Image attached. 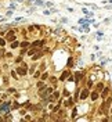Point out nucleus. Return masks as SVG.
<instances>
[{
  "instance_id": "nucleus-1",
  "label": "nucleus",
  "mask_w": 112,
  "mask_h": 122,
  "mask_svg": "<svg viewBox=\"0 0 112 122\" xmlns=\"http://www.w3.org/2000/svg\"><path fill=\"white\" fill-rule=\"evenodd\" d=\"M73 106H76V101L73 100V96L65 97V99H64V101H62V107H65L67 110H71Z\"/></svg>"
},
{
  "instance_id": "nucleus-2",
  "label": "nucleus",
  "mask_w": 112,
  "mask_h": 122,
  "mask_svg": "<svg viewBox=\"0 0 112 122\" xmlns=\"http://www.w3.org/2000/svg\"><path fill=\"white\" fill-rule=\"evenodd\" d=\"M89 96H90V89L89 87H82V90H80V94H79V103L82 101V103H84L86 100H89Z\"/></svg>"
},
{
  "instance_id": "nucleus-3",
  "label": "nucleus",
  "mask_w": 112,
  "mask_h": 122,
  "mask_svg": "<svg viewBox=\"0 0 112 122\" xmlns=\"http://www.w3.org/2000/svg\"><path fill=\"white\" fill-rule=\"evenodd\" d=\"M44 51H43V49H37V51L32 57H30V60L33 61V62H39V61L42 60V58H44Z\"/></svg>"
},
{
  "instance_id": "nucleus-4",
  "label": "nucleus",
  "mask_w": 112,
  "mask_h": 122,
  "mask_svg": "<svg viewBox=\"0 0 112 122\" xmlns=\"http://www.w3.org/2000/svg\"><path fill=\"white\" fill-rule=\"evenodd\" d=\"M111 92H112V87H111V85H107L105 83V87L102 89V92L100 93V100H105L109 94H111Z\"/></svg>"
},
{
  "instance_id": "nucleus-5",
  "label": "nucleus",
  "mask_w": 112,
  "mask_h": 122,
  "mask_svg": "<svg viewBox=\"0 0 112 122\" xmlns=\"http://www.w3.org/2000/svg\"><path fill=\"white\" fill-rule=\"evenodd\" d=\"M15 71H17V74L19 75V78H25V76H28V67H24V65H17L15 67Z\"/></svg>"
},
{
  "instance_id": "nucleus-6",
  "label": "nucleus",
  "mask_w": 112,
  "mask_h": 122,
  "mask_svg": "<svg viewBox=\"0 0 112 122\" xmlns=\"http://www.w3.org/2000/svg\"><path fill=\"white\" fill-rule=\"evenodd\" d=\"M72 74V71L69 68H67V69H62V72H61V75L58 76V81L60 82H67V79H68V76Z\"/></svg>"
},
{
  "instance_id": "nucleus-7",
  "label": "nucleus",
  "mask_w": 112,
  "mask_h": 122,
  "mask_svg": "<svg viewBox=\"0 0 112 122\" xmlns=\"http://www.w3.org/2000/svg\"><path fill=\"white\" fill-rule=\"evenodd\" d=\"M57 114H58L61 121H67V119H69V117H68V110L65 108V107H61L60 111H58Z\"/></svg>"
},
{
  "instance_id": "nucleus-8",
  "label": "nucleus",
  "mask_w": 112,
  "mask_h": 122,
  "mask_svg": "<svg viewBox=\"0 0 112 122\" xmlns=\"http://www.w3.org/2000/svg\"><path fill=\"white\" fill-rule=\"evenodd\" d=\"M89 99H90V101H91V103H96L97 100H100V93H98L96 89H91V90H90Z\"/></svg>"
},
{
  "instance_id": "nucleus-9",
  "label": "nucleus",
  "mask_w": 112,
  "mask_h": 122,
  "mask_svg": "<svg viewBox=\"0 0 112 122\" xmlns=\"http://www.w3.org/2000/svg\"><path fill=\"white\" fill-rule=\"evenodd\" d=\"M104 87H105V82L102 81V79H98L97 82L94 83V89H96V90H97L98 93H101Z\"/></svg>"
},
{
  "instance_id": "nucleus-10",
  "label": "nucleus",
  "mask_w": 112,
  "mask_h": 122,
  "mask_svg": "<svg viewBox=\"0 0 112 122\" xmlns=\"http://www.w3.org/2000/svg\"><path fill=\"white\" fill-rule=\"evenodd\" d=\"M47 82H49L50 85H53L55 89H58V82H60V81H58V78H57L55 75H50V78H49Z\"/></svg>"
},
{
  "instance_id": "nucleus-11",
  "label": "nucleus",
  "mask_w": 112,
  "mask_h": 122,
  "mask_svg": "<svg viewBox=\"0 0 112 122\" xmlns=\"http://www.w3.org/2000/svg\"><path fill=\"white\" fill-rule=\"evenodd\" d=\"M46 86H47V82L42 81V79H37V81H36V89H37V92L46 89Z\"/></svg>"
},
{
  "instance_id": "nucleus-12",
  "label": "nucleus",
  "mask_w": 112,
  "mask_h": 122,
  "mask_svg": "<svg viewBox=\"0 0 112 122\" xmlns=\"http://www.w3.org/2000/svg\"><path fill=\"white\" fill-rule=\"evenodd\" d=\"M75 65H76V62H75V57H73V56H69V57H68V60H67V68L72 69Z\"/></svg>"
},
{
  "instance_id": "nucleus-13",
  "label": "nucleus",
  "mask_w": 112,
  "mask_h": 122,
  "mask_svg": "<svg viewBox=\"0 0 112 122\" xmlns=\"http://www.w3.org/2000/svg\"><path fill=\"white\" fill-rule=\"evenodd\" d=\"M37 65H39L37 62H33V61H32V64L28 67V75H30V76L33 75V72L37 69Z\"/></svg>"
},
{
  "instance_id": "nucleus-14",
  "label": "nucleus",
  "mask_w": 112,
  "mask_h": 122,
  "mask_svg": "<svg viewBox=\"0 0 112 122\" xmlns=\"http://www.w3.org/2000/svg\"><path fill=\"white\" fill-rule=\"evenodd\" d=\"M29 47H30V40L22 39V40L19 42V49H29Z\"/></svg>"
},
{
  "instance_id": "nucleus-15",
  "label": "nucleus",
  "mask_w": 112,
  "mask_h": 122,
  "mask_svg": "<svg viewBox=\"0 0 112 122\" xmlns=\"http://www.w3.org/2000/svg\"><path fill=\"white\" fill-rule=\"evenodd\" d=\"M21 107H22V104H21V103H19L17 99L13 100V104H11V110H13V111H18Z\"/></svg>"
},
{
  "instance_id": "nucleus-16",
  "label": "nucleus",
  "mask_w": 112,
  "mask_h": 122,
  "mask_svg": "<svg viewBox=\"0 0 112 122\" xmlns=\"http://www.w3.org/2000/svg\"><path fill=\"white\" fill-rule=\"evenodd\" d=\"M80 90H82V86H76L75 93H73V100L76 101V104L79 103V94H80Z\"/></svg>"
},
{
  "instance_id": "nucleus-17",
  "label": "nucleus",
  "mask_w": 112,
  "mask_h": 122,
  "mask_svg": "<svg viewBox=\"0 0 112 122\" xmlns=\"http://www.w3.org/2000/svg\"><path fill=\"white\" fill-rule=\"evenodd\" d=\"M76 117H78V106H73L72 108H71V118H69V119L75 121Z\"/></svg>"
},
{
  "instance_id": "nucleus-18",
  "label": "nucleus",
  "mask_w": 112,
  "mask_h": 122,
  "mask_svg": "<svg viewBox=\"0 0 112 122\" xmlns=\"http://www.w3.org/2000/svg\"><path fill=\"white\" fill-rule=\"evenodd\" d=\"M8 47H10L11 50H17V49H19V40H18V39H15L14 42L8 43Z\"/></svg>"
},
{
  "instance_id": "nucleus-19",
  "label": "nucleus",
  "mask_w": 112,
  "mask_h": 122,
  "mask_svg": "<svg viewBox=\"0 0 112 122\" xmlns=\"http://www.w3.org/2000/svg\"><path fill=\"white\" fill-rule=\"evenodd\" d=\"M37 69H39V71H42V72H43V71H47V64H46V61L43 60V58H42V60H40V62H39Z\"/></svg>"
},
{
  "instance_id": "nucleus-20",
  "label": "nucleus",
  "mask_w": 112,
  "mask_h": 122,
  "mask_svg": "<svg viewBox=\"0 0 112 122\" xmlns=\"http://www.w3.org/2000/svg\"><path fill=\"white\" fill-rule=\"evenodd\" d=\"M94 83H96V82H94L91 78H89V76H87V81H86V87H89L90 90H91V89H94Z\"/></svg>"
},
{
  "instance_id": "nucleus-21",
  "label": "nucleus",
  "mask_w": 112,
  "mask_h": 122,
  "mask_svg": "<svg viewBox=\"0 0 112 122\" xmlns=\"http://www.w3.org/2000/svg\"><path fill=\"white\" fill-rule=\"evenodd\" d=\"M49 78H50V72H49V71H43V72H42V75H40V79H42V81H44V82H47V81H49Z\"/></svg>"
},
{
  "instance_id": "nucleus-22",
  "label": "nucleus",
  "mask_w": 112,
  "mask_h": 122,
  "mask_svg": "<svg viewBox=\"0 0 112 122\" xmlns=\"http://www.w3.org/2000/svg\"><path fill=\"white\" fill-rule=\"evenodd\" d=\"M51 96H53V99L55 100V103H57V100H58V99L61 97V92L58 90V89H55V90H54V92L51 93Z\"/></svg>"
},
{
  "instance_id": "nucleus-23",
  "label": "nucleus",
  "mask_w": 112,
  "mask_h": 122,
  "mask_svg": "<svg viewBox=\"0 0 112 122\" xmlns=\"http://www.w3.org/2000/svg\"><path fill=\"white\" fill-rule=\"evenodd\" d=\"M10 76H11V78H13L14 81H19V75L17 74V71H15V68L10 71Z\"/></svg>"
},
{
  "instance_id": "nucleus-24",
  "label": "nucleus",
  "mask_w": 112,
  "mask_h": 122,
  "mask_svg": "<svg viewBox=\"0 0 112 122\" xmlns=\"http://www.w3.org/2000/svg\"><path fill=\"white\" fill-rule=\"evenodd\" d=\"M36 51H37L36 47H29V49H28V51H26V56H28V57H32Z\"/></svg>"
},
{
  "instance_id": "nucleus-25",
  "label": "nucleus",
  "mask_w": 112,
  "mask_h": 122,
  "mask_svg": "<svg viewBox=\"0 0 112 122\" xmlns=\"http://www.w3.org/2000/svg\"><path fill=\"white\" fill-rule=\"evenodd\" d=\"M1 81H3V85H4V86H10V76L3 75L1 76Z\"/></svg>"
},
{
  "instance_id": "nucleus-26",
  "label": "nucleus",
  "mask_w": 112,
  "mask_h": 122,
  "mask_svg": "<svg viewBox=\"0 0 112 122\" xmlns=\"http://www.w3.org/2000/svg\"><path fill=\"white\" fill-rule=\"evenodd\" d=\"M22 61H24V56H19V54H18V56L14 58V64L15 65H18V64H21Z\"/></svg>"
},
{
  "instance_id": "nucleus-27",
  "label": "nucleus",
  "mask_w": 112,
  "mask_h": 122,
  "mask_svg": "<svg viewBox=\"0 0 112 122\" xmlns=\"http://www.w3.org/2000/svg\"><path fill=\"white\" fill-rule=\"evenodd\" d=\"M40 75H42V71H39V69H36V71L33 72V75H32V78H33L35 81H37V79H40Z\"/></svg>"
},
{
  "instance_id": "nucleus-28",
  "label": "nucleus",
  "mask_w": 112,
  "mask_h": 122,
  "mask_svg": "<svg viewBox=\"0 0 112 122\" xmlns=\"http://www.w3.org/2000/svg\"><path fill=\"white\" fill-rule=\"evenodd\" d=\"M43 51H44V54L47 56V54H51V53H53V49H51L49 45H46L44 47H43Z\"/></svg>"
},
{
  "instance_id": "nucleus-29",
  "label": "nucleus",
  "mask_w": 112,
  "mask_h": 122,
  "mask_svg": "<svg viewBox=\"0 0 112 122\" xmlns=\"http://www.w3.org/2000/svg\"><path fill=\"white\" fill-rule=\"evenodd\" d=\"M3 118H4V121H13V119H14V117H13V114H11V112L4 114V115H3Z\"/></svg>"
},
{
  "instance_id": "nucleus-30",
  "label": "nucleus",
  "mask_w": 112,
  "mask_h": 122,
  "mask_svg": "<svg viewBox=\"0 0 112 122\" xmlns=\"http://www.w3.org/2000/svg\"><path fill=\"white\" fill-rule=\"evenodd\" d=\"M17 90H18V89L14 87V86H7V93H8V94H14Z\"/></svg>"
},
{
  "instance_id": "nucleus-31",
  "label": "nucleus",
  "mask_w": 112,
  "mask_h": 122,
  "mask_svg": "<svg viewBox=\"0 0 112 122\" xmlns=\"http://www.w3.org/2000/svg\"><path fill=\"white\" fill-rule=\"evenodd\" d=\"M61 96H62V97L65 99V97H69V96H72V94H71V92H69V90L67 89V87H65V89L62 90V93H61Z\"/></svg>"
},
{
  "instance_id": "nucleus-32",
  "label": "nucleus",
  "mask_w": 112,
  "mask_h": 122,
  "mask_svg": "<svg viewBox=\"0 0 112 122\" xmlns=\"http://www.w3.org/2000/svg\"><path fill=\"white\" fill-rule=\"evenodd\" d=\"M8 43H7V40L3 38V36H0V47H6Z\"/></svg>"
},
{
  "instance_id": "nucleus-33",
  "label": "nucleus",
  "mask_w": 112,
  "mask_h": 122,
  "mask_svg": "<svg viewBox=\"0 0 112 122\" xmlns=\"http://www.w3.org/2000/svg\"><path fill=\"white\" fill-rule=\"evenodd\" d=\"M4 58H6V60H11V58H14V54L11 53V51H6V54H4Z\"/></svg>"
},
{
  "instance_id": "nucleus-34",
  "label": "nucleus",
  "mask_w": 112,
  "mask_h": 122,
  "mask_svg": "<svg viewBox=\"0 0 112 122\" xmlns=\"http://www.w3.org/2000/svg\"><path fill=\"white\" fill-rule=\"evenodd\" d=\"M26 112H28V110H26V108H25V107H21V108H19V110H18V114L21 115V117H24V115L26 114Z\"/></svg>"
},
{
  "instance_id": "nucleus-35",
  "label": "nucleus",
  "mask_w": 112,
  "mask_h": 122,
  "mask_svg": "<svg viewBox=\"0 0 112 122\" xmlns=\"http://www.w3.org/2000/svg\"><path fill=\"white\" fill-rule=\"evenodd\" d=\"M22 119H24V121H32V119H33V117H32V115H29L28 112H26V114L22 117Z\"/></svg>"
},
{
  "instance_id": "nucleus-36",
  "label": "nucleus",
  "mask_w": 112,
  "mask_h": 122,
  "mask_svg": "<svg viewBox=\"0 0 112 122\" xmlns=\"http://www.w3.org/2000/svg\"><path fill=\"white\" fill-rule=\"evenodd\" d=\"M26 51H28V49H19V56H26Z\"/></svg>"
},
{
  "instance_id": "nucleus-37",
  "label": "nucleus",
  "mask_w": 112,
  "mask_h": 122,
  "mask_svg": "<svg viewBox=\"0 0 112 122\" xmlns=\"http://www.w3.org/2000/svg\"><path fill=\"white\" fill-rule=\"evenodd\" d=\"M35 4L36 6H44V1L43 0H35Z\"/></svg>"
},
{
  "instance_id": "nucleus-38",
  "label": "nucleus",
  "mask_w": 112,
  "mask_h": 122,
  "mask_svg": "<svg viewBox=\"0 0 112 122\" xmlns=\"http://www.w3.org/2000/svg\"><path fill=\"white\" fill-rule=\"evenodd\" d=\"M82 28H83V32H86V33H89L90 28H89V25H87V24H84V26H82Z\"/></svg>"
},
{
  "instance_id": "nucleus-39",
  "label": "nucleus",
  "mask_w": 112,
  "mask_h": 122,
  "mask_svg": "<svg viewBox=\"0 0 112 122\" xmlns=\"http://www.w3.org/2000/svg\"><path fill=\"white\" fill-rule=\"evenodd\" d=\"M13 13H14V10H11V8H10V10H7V11H6V17H11V15H13Z\"/></svg>"
},
{
  "instance_id": "nucleus-40",
  "label": "nucleus",
  "mask_w": 112,
  "mask_h": 122,
  "mask_svg": "<svg viewBox=\"0 0 112 122\" xmlns=\"http://www.w3.org/2000/svg\"><path fill=\"white\" fill-rule=\"evenodd\" d=\"M13 96H14V99H17V100H18L19 97H21V93H19V92L17 90V92L14 93V94H13Z\"/></svg>"
},
{
  "instance_id": "nucleus-41",
  "label": "nucleus",
  "mask_w": 112,
  "mask_h": 122,
  "mask_svg": "<svg viewBox=\"0 0 112 122\" xmlns=\"http://www.w3.org/2000/svg\"><path fill=\"white\" fill-rule=\"evenodd\" d=\"M44 6H46V7H49V8H51L53 7V3H51V1H46Z\"/></svg>"
},
{
  "instance_id": "nucleus-42",
  "label": "nucleus",
  "mask_w": 112,
  "mask_h": 122,
  "mask_svg": "<svg viewBox=\"0 0 112 122\" xmlns=\"http://www.w3.org/2000/svg\"><path fill=\"white\" fill-rule=\"evenodd\" d=\"M43 14H44V15H51V10H50V8H49V10H44V11H43Z\"/></svg>"
},
{
  "instance_id": "nucleus-43",
  "label": "nucleus",
  "mask_w": 112,
  "mask_h": 122,
  "mask_svg": "<svg viewBox=\"0 0 112 122\" xmlns=\"http://www.w3.org/2000/svg\"><path fill=\"white\" fill-rule=\"evenodd\" d=\"M14 21H15V22H19V21H24V18H22V17H15Z\"/></svg>"
},
{
  "instance_id": "nucleus-44",
  "label": "nucleus",
  "mask_w": 112,
  "mask_h": 122,
  "mask_svg": "<svg viewBox=\"0 0 112 122\" xmlns=\"http://www.w3.org/2000/svg\"><path fill=\"white\" fill-rule=\"evenodd\" d=\"M1 67H3V69H6V71H7L8 68H10V65H8L7 62H4V64H3V65H1Z\"/></svg>"
},
{
  "instance_id": "nucleus-45",
  "label": "nucleus",
  "mask_w": 112,
  "mask_h": 122,
  "mask_svg": "<svg viewBox=\"0 0 112 122\" xmlns=\"http://www.w3.org/2000/svg\"><path fill=\"white\" fill-rule=\"evenodd\" d=\"M8 7L11 8V10H15V8H17V4H15V3H11V4H10Z\"/></svg>"
},
{
  "instance_id": "nucleus-46",
  "label": "nucleus",
  "mask_w": 112,
  "mask_h": 122,
  "mask_svg": "<svg viewBox=\"0 0 112 122\" xmlns=\"http://www.w3.org/2000/svg\"><path fill=\"white\" fill-rule=\"evenodd\" d=\"M96 35H97V36H104V32H102V30H97Z\"/></svg>"
},
{
  "instance_id": "nucleus-47",
  "label": "nucleus",
  "mask_w": 112,
  "mask_h": 122,
  "mask_svg": "<svg viewBox=\"0 0 112 122\" xmlns=\"http://www.w3.org/2000/svg\"><path fill=\"white\" fill-rule=\"evenodd\" d=\"M61 22H62V24H67L68 22V18H67V17H62V18H61Z\"/></svg>"
},
{
  "instance_id": "nucleus-48",
  "label": "nucleus",
  "mask_w": 112,
  "mask_h": 122,
  "mask_svg": "<svg viewBox=\"0 0 112 122\" xmlns=\"http://www.w3.org/2000/svg\"><path fill=\"white\" fill-rule=\"evenodd\" d=\"M33 11H35V7H30V8H29V11H28V14H32Z\"/></svg>"
},
{
  "instance_id": "nucleus-49",
  "label": "nucleus",
  "mask_w": 112,
  "mask_h": 122,
  "mask_svg": "<svg viewBox=\"0 0 112 122\" xmlns=\"http://www.w3.org/2000/svg\"><path fill=\"white\" fill-rule=\"evenodd\" d=\"M78 22L80 24V25H83V24H84V20H83V18H80V20H79V21H78Z\"/></svg>"
},
{
  "instance_id": "nucleus-50",
  "label": "nucleus",
  "mask_w": 112,
  "mask_h": 122,
  "mask_svg": "<svg viewBox=\"0 0 112 122\" xmlns=\"http://www.w3.org/2000/svg\"><path fill=\"white\" fill-rule=\"evenodd\" d=\"M109 21H111V18H105V20H104V24H108Z\"/></svg>"
},
{
  "instance_id": "nucleus-51",
  "label": "nucleus",
  "mask_w": 112,
  "mask_h": 122,
  "mask_svg": "<svg viewBox=\"0 0 112 122\" xmlns=\"http://www.w3.org/2000/svg\"><path fill=\"white\" fill-rule=\"evenodd\" d=\"M107 8H108V10H111V8H112V4H108V6H107Z\"/></svg>"
},
{
  "instance_id": "nucleus-52",
  "label": "nucleus",
  "mask_w": 112,
  "mask_h": 122,
  "mask_svg": "<svg viewBox=\"0 0 112 122\" xmlns=\"http://www.w3.org/2000/svg\"><path fill=\"white\" fill-rule=\"evenodd\" d=\"M17 3H25V0H17Z\"/></svg>"
},
{
  "instance_id": "nucleus-53",
  "label": "nucleus",
  "mask_w": 112,
  "mask_h": 122,
  "mask_svg": "<svg viewBox=\"0 0 112 122\" xmlns=\"http://www.w3.org/2000/svg\"><path fill=\"white\" fill-rule=\"evenodd\" d=\"M109 115H112V106L109 107Z\"/></svg>"
},
{
  "instance_id": "nucleus-54",
  "label": "nucleus",
  "mask_w": 112,
  "mask_h": 122,
  "mask_svg": "<svg viewBox=\"0 0 112 122\" xmlns=\"http://www.w3.org/2000/svg\"><path fill=\"white\" fill-rule=\"evenodd\" d=\"M0 121H4V118H3V115L0 114Z\"/></svg>"
},
{
  "instance_id": "nucleus-55",
  "label": "nucleus",
  "mask_w": 112,
  "mask_h": 122,
  "mask_svg": "<svg viewBox=\"0 0 112 122\" xmlns=\"http://www.w3.org/2000/svg\"><path fill=\"white\" fill-rule=\"evenodd\" d=\"M3 101H4V100L1 99V97H0V104H1V103H3Z\"/></svg>"
},
{
  "instance_id": "nucleus-56",
  "label": "nucleus",
  "mask_w": 112,
  "mask_h": 122,
  "mask_svg": "<svg viewBox=\"0 0 112 122\" xmlns=\"http://www.w3.org/2000/svg\"><path fill=\"white\" fill-rule=\"evenodd\" d=\"M107 1H108V3H109V4H112V0H107Z\"/></svg>"
},
{
  "instance_id": "nucleus-57",
  "label": "nucleus",
  "mask_w": 112,
  "mask_h": 122,
  "mask_svg": "<svg viewBox=\"0 0 112 122\" xmlns=\"http://www.w3.org/2000/svg\"><path fill=\"white\" fill-rule=\"evenodd\" d=\"M0 1H3V0H0Z\"/></svg>"
}]
</instances>
